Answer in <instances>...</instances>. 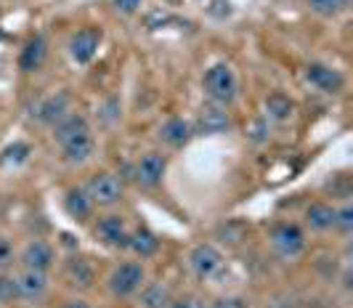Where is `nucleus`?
<instances>
[{"label": "nucleus", "instance_id": "obj_1", "mask_svg": "<svg viewBox=\"0 0 353 308\" xmlns=\"http://www.w3.org/2000/svg\"><path fill=\"white\" fill-rule=\"evenodd\" d=\"M202 91L208 96L210 104L231 107L239 96V77L234 72V67L226 61H215L202 74Z\"/></svg>", "mask_w": 353, "mask_h": 308}, {"label": "nucleus", "instance_id": "obj_2", "mask_svg": "<svg viewBox=\"0 0 353 308\" xmlns=\"http://www.w3.org/2000/svg\"><path fill=\"white\" fill-rule=\"evenodd\" d=\"M143 282H146L143 260H120L112 266V271L106 276V290L112 298L125 300V298H133L141 290Z\"/></svg>", "mask_w": 353, "mask_h": 308}, {"label": "nucleus", "instance_id": "obj_3", "mask_svg": "<svg viewBox=\"0 0 353 308\" xmlns=\"http://www.w3.org/2000/svg\"><path fill=\"white\" fill-rule=\"evenodd\" d=\"M268 245H271V250L279 255L282 260H295V258L303 255L308 239H305V232H303L298 223L282 220V223L271 226V232H268Z\"/></svg>", "mask_w": 353, "mask_h": 308}, {"label": "nucleus", "instance_id": "obj_4", "mask_svg": "<svg viewBox=\"0 0 353 308\" xmlns=\"http://www.w3.org/2000/svg\"><path fill=\"white\" fill-rule=\"evenodd\" d=\"M223 263H226V258H223V253L212 242H199V245H194L186 253V266H189L192 276L199 279V282L215 279L221 274V269H223Z\"/></svg>", "mask_w": 353, "mask_h": 308}, {"label": "nucleus", "instance_id": "obj_5", "mask_svg": "<svg viewBox=\"0 0 353 308\" xmlns=\"http://www.w3.org/2000/svg\"><path fill=\"white\" fill-rule=\"evenodd\" d=\"M83 189L88 192L90 202H93L96 207H114V205H120L123 197H125L123 178H120V176H114V173H109V170L96 173V176L83 186Z\"/></svg>", "mask_w": 353, "mask_h": 308}, {"label": "nucleus", "instance_id": "obj_6", "mask_svg": "<svg viewBox=\"0 0 353 308\" xmlns=\"http://www.w3.org/2000/svg\"><path fill=\"white\" fill-rule=\"evenodd\" d=\"M130 178L139 183L141 189H157L165 173H168V157L162 152H143L141 157L130 167Z\"/></svg>", "mask_w": 353, "mask_h": 308}, {"label": "nucleus", "instance_id": "obj_7", "mask_svg": "<svg viewBox=\"0 0 353 308\" xmlns=\"http://www.w3.org/2000/svg\"><path fill=\"white\" fill-rule=\"evenodd\" d=\"M305 83L319 93H327V96H337V93L345 88V77L340 70H335L332 64H324V61H311L305 64L303 70Z\"/></svg>", "mask_w": 353, "mask_h": 308}, {"label": "nucleus", "instance_id": "obj_8", "mask_svg": "<svg viewBox=\"0 0 353 308\" xmlns=\"http://www.w3.org/2000/svg\"><path fill=\"white\" fill-rule=\"evenodd\" d=\"M93 236H96V242H101L104 247L125 250L130 229H128V220H125L120 213H106V216H101L93 223Z\"/></svg>", "mask_w": 353, "mask_h": 308}, {"label": "nucleus", "instance_id": "obj_9", "mask_svg": "<svg viewBox=\"0 0 353 308\" xmlns=\"http://www.w3.org/2000/svg\"><path fill=\"white\" fill-rule=\"evenodd\" d=\"M194 125V136H223V133H229L231 130V114H229V107H221V104H205V107L199 109V114H196V123Z\"/></svg>", "mask_w": 353, "mask_h": 308}, {"label": "nucleus", "instance_id": "obj_10", "mask_svg": "<svg viewBox=\"0 0 353 308\" xmlns=\"http://www.w3.org/2000/svg\"><path fill=\"white\" fill-rule=\"evenodd\" d=\"M99 48H101V30L99 27H83L67 43L70 59L74 64H80V67L90 64L96 59V54H99Z\"/></svg>", "mask_w": 353, "mask_h": 308}, {"label": "nucleus", "instance_id": "obj_11", "mask_svg": "<svg viewBox=\"0 0 353 308\" xmlns=\"http://www.w3.org/2000/svg\"><path fill=\"white\" fill-rule=\"evenodd\" d=\"M17 276V292L19 300L24 303H40L51 292V276L48 271H35V269H21Z\"/></svg>", "mask_w": 353, "mask_h": 308}, {"label": "nucleus", "instance_id": "obj_12", "mask_svg": "<svg viewBox=\"0 0 353 308\" xmlns=\"http://www.w3.org/2000/svg\"><path fill=\"white\" fill-rule=\"evenodd\" d=\"M17 260L21 263V269H35V271L51 274V269L56 266V250L46 239H30L17 253Z\"/></svg>", "mask_w": 353, "mask_h": 308}, {"label": "nucleus", "instance_id": "obj_13", "mask_svg": "<svg viewBox=\"0 0 353 308\" xmlns=\"http://www.w3.org/2000/svg\"><path fill=\"white\" fill-rule=\"evenodd\" d=\"M194 138V125L186 120V117H168L162 125L157 127V141L168 149H183Z\"/></svg>", "mask_w": 353, "mask_h": 308}, {"label": "nucleus", "instance_id": "obj_14", "mask_svg": "<svg viewBox=\"0 0 353 308\" xmlns=\"http://www.w3.org/2000/svg\"><path fill=\"white\" fill-rule=\"evenodd\" d=\"M61 149V160L67 165H85L93 160L96 154V136H93V127L90 130H83L77 136H72L70 141L59 144Z\"/></svg>", "mask_w": 353, "mask_h": 308}, {"label": "nucleus", "instance_id": "obj_15", "mask_svg": "<svg viewBox=\"0 0 353 308\" xmlns=\"http://www.w3.org/2000/svg\"><path fill=\"white\" fill-rule=\"evenodd\" d=\"M61 276L64 282L70 285L72 290H90L96 285V269L88 258H80V255H70L61 266Z\"/></svg>", "mask_w": 353, "mask_h": 308}, {"label": "nucleus", "instance_id": "obj_16", "mask_svg": "<svg viewBox=\"0 0 353 308\" xmlns=\"http://www.w3.org/2000/svg\"><path fill=\"white\" fill-rule=\"evenodd\" d=\"M70 109V96L67 93H51L46 99H40L35 107H32V120L46 127H53Z\"/></svg>", "mask_w": 353, "mask_h": 308}, {"label": "nucleus", "instance_id": "obj_17", "mask_svg": "<svg viewBox=\"0 0 353 308\" xmlns=\"http://www.w3.org/2000/svg\"><path fill=\"white\" fill-rule=\"evenodd\" d=\"M125 250L136 255V260H149L159 253V236L149 229V226H139V229H130L128 236V245Z\"/></svg>", "mask_w": 353, "mask_h": 308}, {"label": "nucleus", "instance_id": "obj_18", "mask_svg": "<svg viewBox=\"0 0 353 308\" xmlns=\"http://www.w3.org/2000/svg\"><path fill=\"white\" fill-rule=\"evenodd\" d=\"M136 306L139 308H170L173 303V290L168 282H143V287L136 295Z\"/></svg>", "mask_w": 353, "mask_h": 308}, {"label": "nucleus", "instance_id": "obj_19", "mask_svg": "<svg viewBox=\"0 0 353 308\" xmlns=\"http://www.w3.org/2000/svg\"><path fill=\"white\" fill-rule=\"evenodd\" d=\"M46 59H48V40L43 35L30 37V40L24 43L21 54H19V70L27 74L37 72V70L46 64Z\"/></svg>", "mask_w": 353, "mask_h": 308}, {"label": "nucleus", "instance_id": "obj_20", "mask_svg": "<svg viewBox=\"0 0 353 308\" xmlns=\"http://www.w3.org/2000/svg\"><path fill=\"white\" fill-rule=\"evenodd\" d=\"M96 205L90 202L88 192L83 186H74L64 194V213L74 220V223H88L90 216H93Z\"/></svg>", "mask_w": 353, "mask_h": 308}, {"label": "nucleus", "instance_id": "obj_21", "mask_svg": "<svg viewBox=\"0 0 353 308\" xmlns=\"http://www.w3.org/2000/svg\"><path fill=\"white\" fill-rule=\"evenodd\" d=\"M303 223H305L311 232H316V234L332 232V226H335V205H330V202H311V205L305 207Z\"/></svg>", "mask_w": 353, "mask_h": 308}, {"label": "nucleus", "instance_id": "obj_22", "mask_svg": "<svg viewBox=\"0 0 353 308\" xmlns=\"http://www.w3.org/2000/svg\"><path fill=\"white\" fill-rule=\"evenodd\" d=\"M53 133V141L56 146L64 144V141H70L72 136H77V133H83V130H90V123L85 114H80V112H67L56 125L51 127Z\"/></svg>", "mask_w": 353, "mask_h": 308}, {"label": "nucleus", "instance_id": "obj_23", "mask_svg": "<svg viewBox=\"0 0 353 308\" xmlns=\"http://www.w3.org/2000/svg\"><path fill=\"white\" fill-rule=\"evenodd\" d=\"M263 107H265L263 114L271 123H287V120L292 117V112H295L292 99L284 96V93H271V96H265Z\"/></svg>", "mask_w": 353, "mask_h": 308}, {"label": "nucleus", "instance_id": "obj_24", "mask_svg": "<svg viewBox=\"0 0 353 308\" xmlns=\"http://www.w3.org/2000/svg\"><path fill=\"white\" fill-rule=\"evenodd\" d=\"M305 6L316 14V17H340L343 11H348V6H351V0H305Z\"/></svg>", "mask_w": 353, "mask_h": 308}, {"label": "nucleus", "instance_id": "obj_25", "mask_svg": "<svg viewBox=\"0 0 353 308\" xmlns=\"http://www.w3.org/2000/svg\"><path fill=\"white\" fill-rule=\"evenodd\" d=\"M268 136H271V120H268L265 114H258L248 125V138L252 144H265Z\"/></svg>", "mask_w": 353, "mask_h": 308}, {"label": "nucleus", "instance_id": "obj_26", "mask_svg": "<svg viewBox=\"0 0 353 308\" xmlns=\"http://www.w3.org/2000/svg\"><path fill=\"white\" fill-rule=\"evenodd\" d=\"M335 229L337 234L348 236L353 232V205L351 202H343L340 207H335Z\"/></svg>", "mask_w": 353, "mask_h": 308}, {"label": "nucleus", "instance_id": "obj_27", "mask_svg": "<svg viewBox=\"0 0 353 308\" xmlns=\"http://www.w3.org/2000/svg\"><path fill=\"white\" fill-rule=\"evenodd\" d=\"M19 300L17 276L8 271H0V306H11Z\"/></svg>", "mask_w": 353, "mask_h": 308}, {"label": "nucleus", "instance_id": "obj_28", "mask_svg": "<svg viewBox=\"0 0 353 308\" xmlns=\"http://www.w3.org/2000/svg\"><path fill=\"white\" fill-rule=\"evenodd\" d=\"M30 144L27 141H14V144L8 146L6 152H3V163H8V165H21V163H27V157H30Z\"/></svg>", "mask_w": 353, "mask_h": 308}, {"label": "nucleus", "instance_id": "obj_29", "mask_svg": "<svg viewBox=\"0 0 353 308\" xmlns=\"http://www.w3.org/2000/svg\"><path fill=\"white\" fill-rule=\"evenodd\" d=\"M17 263V247L6 234H0V271H8Z\"/></svg>", "mask_w": 353, "mask_h": 308}, {"label": "nucleus", "instance_id": "obj_30", "mask_svg": "<svg viewBox=\"0 0 353 308\" xmlns=\"http://www.w3.org/2000/svg\"><path fill=\"white\" fill-rule=\"evenodd\" d=\"M205 308H250V300L245 295H218Z\"/></svg>", "mask_w": 353, "mask_h": 308}, {"label": "nucleus", "instance_id": "obj_31", "mask_svg": "<svg viewBox=\"0 0 353 308\" xmlns=\"http://www.w3.org/2000/svg\"><path fill=\"white\" fill-rule=\"evenodd\" d=\"M141 6H143V0H112L114 14H120V17H133V14H139Z\"/></svg>", "mask_w": 353, "mask_h": 308}, {"label": "nucleus", "instance_id": "obj_32", "mask_svg": "<svg viewBox=\"0 0 353 308\" xmlns=\"http://www.w3.org/2000/svg\"><path fill=\"white\" fill-rule=\"evenodd\" d=\"M170 308H205V300L192 295V292H183V295H173Z\"/></svg>", "mask_w": 353, "mask_h": 308}, {"label": "nucleus", "instance_id": "obj_33", "mask_svg": "<svg viewBox=\"0 0 353 308\" xmlns=\"http://www.w3.org/2000/svg\"><path fill=\"white\" fill-rule=\"evenodd\" d=\"M61 308H93L88 300H83V298H70V300H64V306Z\"/></svg>", "mask_w": 353, "mask_h": 308}, {"label": "nucleus", "instance_id": "obj_34", "mask_svg": "<svg viewBox=\"0 0 353 308\" xmlns=\"http://www.w3.org/2000/svg\"><path fill=\"white\" fill-rule=\"evenodd\" d=\"M168 6H178V3H183V0H165Z\"/></svg>", "mask_w": 353, "mask_h": 308}]
</instances>
